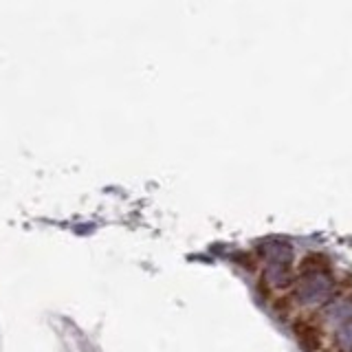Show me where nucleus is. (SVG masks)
<instances>
[{
	"label": "nucleus",
	"instance_id": "1",
	"mask_svg": "<svg viewBox=\"0 0 352 352\" xmlns=\"http://www.w3.org/2000/svg\"><path fill=\"white\" fill-rule=\"evenodd\" d=\"M293 333L297 344H300L306 352H317L322 346V330L315 322H311L308 317H300L293 324Z\"/></svg>",
	"mask_w": 352,
	"mask_h": 352
},
{
	"label": "nucleus",
	"instance_id": "2",
	"mask_svg": "<svg viewBox=\"0 0 352 352\" xmlns=\"http://www.w3.org/2000/svg\"><path fill=\"white\" fill-rule=\"evenodd\" d=\"M300 271L302 273H311V271H328V258L319 256V253H311L300 262Z\"/></svg>",
	"mask_w": 352,
	"mask_h": 352
}]
</instances>
